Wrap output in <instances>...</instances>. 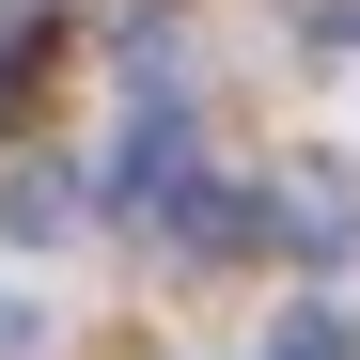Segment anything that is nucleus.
<instances>
[{
	"label": "nucleus",
	"instance_id": "obj_5",
	"mask_svg": "<svg viewBox=\"0 0 360 360\" xmlns=\"http://www.w3.org/2000/svg\"><path fill=\"white\" fill-rule=\"evenodd\" d=\"M314 47H329V63H360V0H329V16H314Z\"/></svg>",
	"mask_w": 360,
	"mask_h": 360
},
{
	"label": "nucleus",
	"instance_id": "obj_6",
	"mask_svg": "<svg viewBox=\"0 0 360 360\" xmlns=\"http://www.w3.org/2000/svg\"><path fill=\"white\" fill-rule=\"evenodd\" d=\"M16 110H32V47H0V126H16Z\"/></svg>",
	"mask_w": 360,
	"mask_h": 360
},
{
	"label": "nucleus",
	"instance_id": "obj_4",
	"mask_svg": "<svg viewBox=\"0 0 360 360\" xmlns=\"http://www.w3.org/2000/svg\"><path fill=\"white\" fill-rule=\"evenodd\" d=\"M282 360H345V314H297V329H282Z\"/></svg>",
	"mask_w": 360,
	"mask_h": 360
},
{
	"label": "nucleus",
	"instance_id": "obj_2",
	"mask_svg": "<svg viewBox=\"0 0 360 360\" xmlns=\"http://www.w3.org/2000/svg\"><path fill=\"white\" fill-rule=\"evenodd\" d=\"M0 219H16V235H32V251H47V235H79L94 204H79V172H63V157H32V172H16V188H0Z\"/></svg>",
	"mask_w": 360,
	"mask_h": 360
},
{
	"label": "nucleus",
	"instance_id": "obj_3",
	"mask_svg": "<svg viewBox=\"0 0 360 360\" xmlns=\"http://www.w3.org/2000/svg\"><path fill=\"white\" fill-rule=\"evenodd\" d=\"M188 79V16H126V94H172Z\"/></svg>",
	"mask_w": 360,
	"mask_h": 360
},
{
	"label": "nucleus",
	"instance_id": "obj_1",
	"mask_svg": "<svg viewBox=\"0 0 360 360\" xmlns=\"http://www.w3.org/2000/svg\"><path fill=\"white\" fill-rule=\"evenodd\" d=\"M266 235L297 266H345V235H360V204H345V172H282V204H266Z\"/></svg>",
	"mask_w": 360,
	"mask_h": 360
},
{
	"label": "nucleus",
	"instance_id": "obj_7",
	"mask_svg": "<svg viewBox=\"0 0 360 360\" xmlns=\"http://www.w3.org/2000/svg\"><path fill=\"white\" fill-rule=\"evenodd\" d=\"M16 345H32V314H16V297H0V360H16Z\"/></svg>",
	"mask_w": 360,
	"mask_h": 360
}]
</instances>
